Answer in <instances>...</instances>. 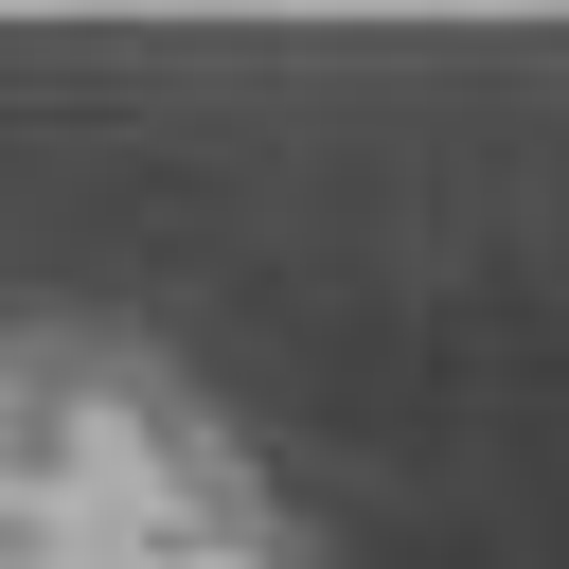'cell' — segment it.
Returning a JSON list of instances; mask_svg holds the SVG:
<instances>
[{
    "instance_id": "cell-1",
    "label": "cell",
    "mask_w": 569,
    "mask_h": 569,
    "mask_svg": "<svg viewBox=\"0 0 569 569\" xmlns=\"http://www.w3.org/2000/svg\"><path fill=\"white\" fill-rule=\"evenodd\" d=\"M0 569H320L284 480L142 338H0Z\"/></svg>"
}]
</instances>
